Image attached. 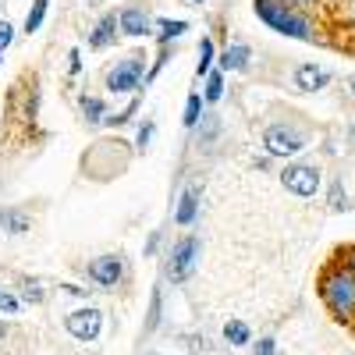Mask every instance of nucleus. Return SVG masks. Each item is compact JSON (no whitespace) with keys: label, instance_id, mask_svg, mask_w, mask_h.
Returning a JSON list of instances; mask_svg holds the SVG:
<instances>
[{"label":"nucleus","instance_id":"nucleus-1","mask_svg":"<svg viewBox=\"0 0 355 355\" xmlns=\"http://www.w3.org/2000/svg\"><path fill=\"white\" fill-rule=\"evenodd\" d=\"M256 15L270 25V28H277V33H284V36H295V40H309V28H306V21L299 18V15H291L288 8H281L277 0H256Z\"/></svg>","mask_w":355,"mask_h":355},{"label":"nucleus","instance_id":"nucleus-2","mask_svg":"<svg viewBox=\"0 0 355 355\" xmlns=\"http://www.w3.org/2000/svg\"><path fill=\"white\" fill-rule=\"evenodd\" d=\"M263 146L270 157H295L299 150H306V135L291 125H270L263 132Z\"/></svg>","mask_w":355,"mask_h":355},{"label":"nucleus","instance_id":"nucleus-3","mask_svg":"<svg viewBox=\"0 0 355 355\" xmlns=\"http://www.w3.org/2000/svg\"><path fill=\"white\" fill-rule=\"evenodd\" d=\"M323 299H327V306L338 316H348L352 306H355V277L348 270L345 274H331L327 281H323Z\"/></svg>","mask_w":355,"mask_h":355},{"label":"nucleus","instance_id":"nucleus-4","mask_svg":"<svg viewBox=\"0 0 355 355\" xmlns=\"http://www.w3.org/2000/svg\"><path fill=\"white\" fill-rule=\"evenodd\" d=\"M281 182H284L288 192L309 199V196H316V189H320V171L309 167V164H291V167H284Z\"/></svg>","mask_w":355,"mask_h":355},{"label":"nucleus","instance_id":"nucleus-5","mask_svg":"<svg viewBox=\"0 0 355 355\" xmlns=\"http://www.w3.org/2000/svg\"><path fill=\"white\" fill-rule=\"evenodd\" d=\"M196 256H199V239H182L174 245L171 259H167V277L171 281H185L196 266Z\"/></svg>","mask_w":355,"mask_h":355},{"label":"nucleus","instance_id":"nucleus-6","mask_svg":"<svg viewBox=\"0 0 355 355\" xmlns=\"http://www.w3.org/2000/svg\"><path fill=\"white\" fill-rule=\"evenodd\" d=\"M139 82H142V61H139V57H128V61L114 64L107 71V89H110V93H132Z\"/></svg>","mask_w":355,"mask_h":355},{"label":"nucleus","instance_id":"nucleus-7","mask_svg":"<svg viewBox=\"0 0 355 355\" xmlns=\"http://www.w3.org/2000/svg\"><path fill=\"white\" fill-rule=\"evenodd\" d=\"M64 327H68V334L78 338V341H93V338L100 334V327H103V316H100V309H75V313L64 320Z\"/></svg>","mask_w":355,"mask_h":355},{"label":"nucleus","instance_id":"nucleus-8","mask_svg":"<svg viewBox=\"0 0 355 355\" xmlns=\"http://www.w3.org/2000/svg\"><path fill=\"white\" fill-rule=\"evenodd\" d=\"M121 256H100V259H93L89 263V277H93L96 284H103V288H114L117 281H121Z\"/></svg>","mask_w":355,"mask_h":355},{"label":"nucleus","instance_id":"nucleus-9","mask_svg":"<svg viewBox=\"0 0 355 355\" xmlns=\"http://www.w3.org/2000/svg\"><path fill=\"white\" fill-rule=\"evenodd\" d=\"M327 82H331V75L320 64H299V71H295V85H299L302 93H320Z\"/></svg>","mask_w":355,"mask_h":355},{"label":"nucleus","instance_id":"nucleus-10","mask_svg":"<svg viewBox=\"0 0 355 355\" xmlns=\"http://www.w3.org/2000/svg\"><path fill=\"white\" fill-rule=\"evenodd\" d=\"M117 25H121V33H128V36H150V15H146V11H139V8H128V11H121Z\"/></svg>","mask_w":355,"mask_h":355},{"label":"nucleus","instance_id":"nucleus-11","mask_svg":"<svg viewBox=\"0 0 355 355\" xmlns=\"http://www.w3.org/2000/svg\"><path fill=\"white\" fill-rule=\"evenodd\" d=\"M196 210H199V192H196V189H189V192L182 196V202H178L174 220H178V224H192V220H196Z\"/></svg>","mask_w":355,"mask_h":355},{"label":"nucleus","instance_id":"nucleus-12","mask_svg":"<svg viewBox=\"0 0 355 355\" xmlns=\"http://www.w3.org/2000/svg\"><path fill=\"white\" fill-rule=\"evenodd\" d=\"M114 28H117V18H114V15H107V18L93 28V36H89V46H93V50L107 46V43L114 40Z\"/></svg>","mask_w":355,"mask_h":355},{"label":"nucleus","instance_id":"nucleus-13","mask_svg":"<svg viewBox=\"0 0 355 355\" xmlns=\"http://www.w3.org/2000/svg\"><path fill=\"white\" fill-rule=\"evenodd\" d=\"M0 227L8 234H25L28 231V217L21 210H0Z\"/></svg>","mask_w":355,"mask_h":355},{"label":"nucleus","instance_id":"nucleus-14","mask_svg":"<svg viewBox=\"0 0 355 355\" xmlns=\"http://www.w3.org/2000/svg\"><path fill=\"white\" fill-rule=\"evenodd\" d=\"M245 61H249V46H245V43H239V46H231V50L220 57V68L234 71V68H245Z\"/></svg>","mask_w":355,"mask_h":355},{"label":"nucleus","instance_id":"nucleus-15","mask_svg":"<svg viewBox=\"0 0 355 355\" xmlns=\"http://www.w3.org/2000/svg\"><path fill=\"white\" fill-rule=\"evenodd\" d=\"M224 338H227L231 345H245V341H249V327H245L242 320H231L227 327H224Z\"/></svg>","mask_w":355,"mask_h":355},{"label":"nucleus","instance_id":"nucleus-16","mask_svg":"<svg viewBox=\"0 0 355 355\" xmlns=\"http://www.w3.org/2000/svg\"><path fill=\"white\" fill-rule=\"evenodd\" d=\"M43 15H46V0H36L33 11H28V18H25V33H36V28L43 25Z\"/></svg>","mask_w":355,"mask_h":355},{"label":"nucleus","instance_id":"nucleus-17","mask_svg":"<svg viewBox=\"0 0 355 355\" xmlns=\"http://www.w3.org/2000/svg\"><path fill=\"white\" fill-rule=\"evenodd\" d=\"M82 110L89 121H107V114H103V100H93V96H85L82 100Z\"/></svg>","mask_w":355,"mask_h":355},{"label":"nucleus","instance_id":"nucleus-18","mask_svg":"<svg viewBox=\"0 0 355 355\" xmlns=\"http://www.w3.org/2000/svg\"><path fill=\"white\" fill-rule=\"evenodd\" d=\"M199 114H202V96H199V93H192V96H189V103H185V125H189V128L199 121Z\"/></svg>","mask_w":355,"mask_h":355},{"label":"nucleus","instance_id":"nucleus-19","mask_svg":"<svg viewBox=\"0 0 355 355\" xmlns=\"http://www.w3.org/2000/svg\"><path fill=\"white\" fill-rule=\"evenodd\" d=\"M210 64H214V43L202 40V43H199V75L210 71Z\"/></svg>","mask_w":355,"mask_h":355},{"label":"nucleus","instance_id":"nucleus-20","mask_svg":"<svg viewBox=\"0 0 355 355\" xmlns=\"http://www.w3.org/2000/svg\"><path fill=\"white\" fill-rule=\"evenodd\" d=\"M185 21H160V40H174V36H182L185 33Z\"/></svg>","mask_w":355,"mask_h":355},{"label":"nucleus","instance_id":"nucleus-21","mask_svg":"<svg viewBox=\"0 0 355 355\" xmlns=\"http://www.w3.org/2000/svg\"><path fill=\"white\" fill-rule=\"evenodd\" d=\"M220 93H224V82H220V75L217 71H210V82H206V100H220Z\"/></svg>","mask_w":355,"mask_h":355},{"label":"nucleus","instance_id":"nucleus-22","mask_svg":"<svg viewBox=\"0 0 355 355\" xmlns=\"http://www.w3.org/2000/svg\"><path fill=\"white\" fill-rule=\"evenodd\" d=\"M18 299H15V295L8 291V288H0V313H18Z\"/></svg>","mask_w":355,"mask_h":355},{"label":"nucleus","instance_id":"nucleus-23","mask_svg":"<svg viewBox=\"0 0 355 355\" xmlns=\"http://www.w3.org/2000/svg\"><path fill=\"white\" fill-rule=\"evenodd\" d=\"M21 288H25V302H43V288H40V284L21 281Z\"/></svg>","mask_w":355,"mask_h":355},{"label":"nucleus","instance_id":"nucleus-24","mask_svg":"<svg viewBox=\"0 0 355 355\" xmlns=\"http://www.w3.org/2000/svg\"><path fill=\"white\" fill-rule=\"evenodd\" d=\"M11 40H15V28H11V21H0V50L11 46Z\"/></svg>","mask_w":355,"mask_h":355},{"label":"nucleus","instance_id":"nucleus-25","mask_svg":"<svg viewBox=\"0 0 355 355\" xmlns=\"http://www.w3.org/2000/svg\"><path fill=\"white\" fill-rule=\"evenodd\" d=\"M331 202H334V210H345V196H341V185L338 182L331 185Z\"/></svg>","mask_w":355,"mask_h":355},{"label":"nucleus","instance_id":"nucleus-26","mask_svg":"<svg viewBox=\"0 0 355 355\" xmlns=\"http://www.w3.org/2000/svg\"><path fill=\"white\" fill-rule=\"evenodd\" d=\"M68 71H71V75H78V71H82V57H78V50H71V53H68Z\"/></svg>","mask_w":355,"mask_h":355},{"label":"nucleus","instance_id":"nucleus-27","mask_svg":"<svg viewBox=\"0 0 355 355\" xmlns=\"http://www.w3.org/2000/svg\"><path fill=\"white\" fill-rule=\"evenodd\" d=\"M256 355H274V338H263L256 345Z\"/></svg>","mask_w":355,"mask_h":355},{"label":"nucleus","instance_id":"nucleus-28","mask_svg":"<svg viewBox=\"0 0 355 355\" xmlns=\"http://www.w3.org/2000/svg\"><path fill=\"white\" fill-rule=\"evenodd\" d=\"M150 135H153V121H146V125H142V132H139V150H142L146 142H150Z\"/></svg>","mask_w":355,"mask_h":355},{"label":"nucleus","instance_id":"nucleus-29","mask_svg":"<svg viewBox=\"0 0 355 355\" xmlns=\"http://www.w3.org/2000/svg\"><path fill=\"white\" fill-rule=\"evenodd\" d=\"M64 291H68V295H89V291H82L78 284H64Z\"/></svg>","mask_w":355,"mask_h":355},{"label":"nucleus","instance_id":"nucleus-30","mask_svg":"<svg viewBox=\"0 0 355 355\" xmlns=\"http://www.w3.org/2000/svg\"><path fill=\"white\" fill-rule=\"evenodd\" d=\"M4 334H8V323H4V320H0V338H4Z\"/></svg>","mask_w":355,"mask_h":355},{"label":"nucleus","instance_id":"nucleus-31","mask_svg":"<svg viewBox=\"0 0 355 355\" xmlns=\"http://www.w3.org/2000/svg\"><path fill=\"white\" fill-rule=\"evenodd\" d=\"M348 89H352V93H355V75H352V78H348Z\"/></svg>","mask_w":355,"mask_h":355},{"label":"nucleus","instance_id":"nucleus-32","mask_svg":"<svg viewBox=\"0 0 355 355\" xmlns=\"http://www.w3.org/2000/svg\"><path fill=\"white\" fill-rule=\"evenodd\" d=\"M352 256H355V252H352Z\"/></svg>","mask_w":355,"mask_h":355}]
</instances>
